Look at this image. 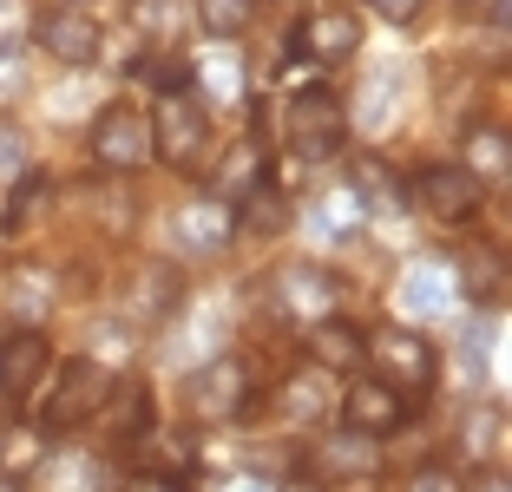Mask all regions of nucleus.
Masks as SVG:
<instances>
[{"mask_svg":"<svg viewBox=\"0 0 512 492\" xmlns=\"http://www.w3.org/2000/svg\"><path fill=\"white\" fill-rule=\"evenodd\" d=\"M263 315L283 328H316L329 315H342V269L322 256H283L263 269Z\"/></svg>","mask_w":512,"mask_h":492,"instance_id":"obj_1","label":"nucleus"},{"mask_svg":"<svg viewBox=\"0 0 512 492\" xmlns=\"http://www.w3.org/2000/svg\"><path fill=\"white\" fill-rule=\"evenodd\" d=\"M362 374L388 381V388L414 407L440 388V342L421 322H375L368 328V368Z\"/></svg>","mask_w":512,"mask_h":492,"instance_id":"obj_2","label":"nucleus"},{"mask_svg":"<svg viewBox=\"0 0 512 492\" xmlns=\"http://www.w3.org/2000/svg\"><path fill=\"white\" fill-rule=\"evenodd\" d=\"M145 125H151V158L171 164L178 178H197V171L211 164L217 119H211V105L197 99L191 86H184V92H158L151 112H145Z\"/></svg>","mask_w":512,"mask_h":492,"instance_id":"obj_3","label":"nucleus"},{"mask_svg":"<svg viewBox=\"0 0 512 492\" xmlns=\"http://www.w3.org/2000/svg\"><path fill=\"white\" fill-rule=\"evenodd\" d=\"M256 401H263L256 394V368L243 355H211L178 381V407L191 427H237V420L256 414Z\"/></svg>","mask_w":512,"mask_h":492,"instance_id":"obj_4","label":"nucleus"},{"mask_svg":"<svg viewBox=\"0 0 512 492\" xmlns=\"http://www.w3.org/2000/svg\"><path fill=\"white\" fill-rule=\"evenodd\" d=\"M46 381H53V388H46V401L33 407V427H40L46 440H60V433L99 420V407H106V394H112L119 374H112L106 361H92V355H66V361H53Z\"/></svg>","mask_w":512,"mask_h":492,"instance_id":"obj_5","label":"nucleus"},{"mask_svg":"<svg viewBox=\"0 0 512 492\" xmlns=\"http://www.w3.org/2000/svg\"><path fill=\"white\" fill-rule=\"evenodd\" d=\"M348 105H342V92L335 86H302V92H289V105H283V151L296 164H329V158H342V145H348Z\"/></svg>","mask_w":512,"mask_h":492,"instance_id":"obj_6","label":"nucleus"},{"mask_svg":"<svg viewBox=\"0 0 512 492\" xmlns=\"http://www.w3.org/2000/svg\"><path fill=\"white\" fill-rule=\"evenodd\" d=\"M27 46L40 60L66 66V73H92L99 53H106V27L92 20V7H60V0H40L27 14Z\"/></svg>","mask_w":512,"mask_h":492,"instance_id":"obj_7","label":"nucleus"},{"mask_svg":"<svg viewBox=\"0 0 512 492\" xmlns=\"http://www.w3.org/2000/svg\"><path fill=\"white\" fill-rule=\"evenodd\" d=\"M86 151L106 178H138L151 171V125H145V105L138 99H106L99 112L86 119Z\"/></svg>","mask_w":512,"mask_h":492,"instance_id":"obj_8","label":"nucleus"},{"mask_svg":"<svg viewBox=\"0 0 512 492\" xmlns=\"http://www.w3.org/2000/svg\"><path fill=\"white\" fill-rule=\"evenodd\" d=\"M401 197L421 210V217H434L440 230H467V224H480V217H486V191L453 158H434V164H421V171H407Z\"/></svg>","mask_w":512,"mask_h":492,"instance_id":"obj_9","label":"nucleus"},{"mask_svg":"<svg viewBox=\"0 0 512 492\" xmlns=\"http://www.w3.org/2000/svg\"><path fill=\"white\" fill-rule=\"evenodd\" d=\"M197 184H204V197H211V204L237 210L243 197H256L263 184H276V151H270V138H263V132L224 138V145L211 151V164L197 171Z\"/></svg>","mask_w":512,"mask_h":492,"instance_id":"obj_10","label":"nucleus"},{"mask_svg":"<svg viewBox=\"0 0 512 492\" xmlns=\"http://www.w3.org/2000/svg\"><path fill=\"white\" fill-rule=\"evenodd\" d=\"M368 27L355 7H342V0H316L309 14L289 27V53H296L309 73H329V66H348L355 53H362Z\"/></svg>","mask_w":512,"mask_h":492,"instance_id":"obj_11","label":"nucleus"},{"mask_svg":"<svg viewBox=\"0 0 512 492\" xmlns=\"http://www.w3.org/2000/svg\"><path fill=\"white\" fill-rule=\"evenodd\" d=\"M112 302L132 315L138 328H158L184 309V269L171 256H132L119 269V283H112Z\"/></svg>","mask_w":512,"mask_h":492,"instance_id":"obj_12","label":"nucleus"},{"mask_svg":"<svg viewBox=\"0 0 512 492\" xmlns=\"http://www.w3.org/2000/svg\"><path fill=\"white\" fill-rule=\"evenodd\" d=\"M440 263H447L453 296L467 302V309H506V296H512V263H506V243H499V237L453 243Z\"/></svg>","mask_w":512,"mask_h":492,"instance_id":"obj_13","label":"nucleus"},{"mask_svg":"<svg viewBox=\"0 0 512 492\" xmlns=\"http://www.w3.org/2000/svg\"><path fill=\"white\" fill-rule=\"evenodd\" d=\"M53 361L60 355H53V335H46V328H7V335H0V407L20 414V407L40 401Z\"/></svg>","mask_w":512,"mask_h":492,"instance_id":"obj_14","label":"nucleus"},{"mask_svg":"<svg viewBox=\"0 0 512 492\" xmlns=\"http://www.w3.org/2000/svg\"><path fill=\"white\" fill-rule=\"evenodd\" d=\"M407 420H414V407H407L388 381H375V374H348L342 394H335V427L362 433V440H388Z\"/></svg>","mask_w":512,"mask_h":492,"instance_id":"obj_15","label":"nucleus"},{"mask_svg":"<svg viewBox=\"0 0 512 492\" xmlns=\"http://www.w3.org/2000/svg\"><path fill=\"white\" fill-rule=\"evenodd\" d=\"M302 479H316V486H355V479H381V440H362V433H322V440H309V453H302Z\"/></svg>","mask_w":512,"mask_h":492,"instance_id":"obj_16","label":"nucleus"},{"mask_svg":"<svg viewBox=\"0 0 512 492\" xmlns=\"http://www.w3.org/2000/svg\"><path fill=\"white\" fill-rule=\"evenodd\" d=\"M53 210H60V178L46 164H27L14 184H7V204H0V237L7 243H33L53 230Z\"/></svg>","mask_w":512,"mask_h":492,"instance_id":"obj_17","label":"nucleus"},{"mask_svg":"<svg viewBox=\"0 0 512 492\" xmlns=\"http://www.w3.org/2000/svg\"><path fill=\"white\" fill-rule=\"evenodd\" d=\"M302 368L316 374H362L368 368V322H355V315H329V322L302 328Z\"/></svg>","mask_w":512,"mask_h":492,"instance_id":"obj_18","label":"nucleus"},{"mask_svg":"<svg viewBox=\"0 0 512 492\" xmlns=\"http://www.w3.org/2000/svg\"><path fill=\"white\" fill-rule=\"evenodd\" d=\"M453 164H460L486 197H499L512 184V138H506V125L499 119H467L460 125V158Z\"/></svg>","mask_w":512,"mask_h":492,"instance_id":"obj_19","label":"nucleus"},{"mask_svg":"<svg viewBox=\"0 0 512 492\" xmlns=\"http://www.w3.org/2000/svg\"><path fill=\"white\" fill-rule=\"evenodd\" d=\"M270 414L283 420V427H296V433H316L322 420L335 414L329 374H316V368H296V374H283V381H276V394H270Z\"/></svg>","mask_w":512,"mask_h":492,"instance_id":"obj_20","label":"nucleus"},{"mask_svg":"<svg viewBox=\"0 0 512 492\" xmlns=\"http://www.w3.org/2000/svg\"><path fill=\"white\" fill-rule=\"evenodd\" d=\"M289 224H296V197L283 184H263L256 197H243L230 210V243H276L289 237Z\"/></svg>","mask_w":512,"mask_h":492,"instance_id":"obj_21","label":"nucleus"},{"mask_svg":"<svg viewBox=\"0 0 512 492\" xmlns=\"http://www.w3.org/2000/svg\"><path fill=\"white\" fill-rule=\"evenodd\" d=\"M99 420H106L112 447H132L145 427H158V401H151V381H145V374H125V381H112Z\"/></svg>","mask_w":512,"mask_h":492,"instance_id":"obj_22","label":"nucleus"},{"mask_svg":"<svg viewBox=\"0 0 512 492\" xmlns=\"http://www.w3.org/2000/svg\"><path fill=\"white\" fill-rule=\"evenodd\" d=\"M460 447L473 466H506V401L499 394H473V407L460 414Z\"/></svg>","mask_w":512,"mask_h":492,"instance_id":"obj_23","label":"nucleus"},{"mask_svg":"<svg viewBox=\"0 0 512 492\" xmlns=\"http://www.w3.org/2000/svg\"><path fill=\"white\" fill-rule=\"evenodd\" d=\"M171 237H178L184 256H224L230 250V210L211 204V197H197V204L171 210Z\"/></svg>","mask_w":512,"mask_h":492,"instance_id":"obj_24","label":"nucleus"},{"mask_svg":"<svg viewBox=\"0 0 512 492\" xmlns=\"http://www.w3.org/2000/svg\"><path fill=\"white\" fill-rule=\"evenodd\" d=\"M0 315H14V328H46V315H53V269H40V263H14L7 269Z\"/></svg>","mask_w":512,"mask_h":492,"instance_id":"obj_25","label":"nucleus"},{"mask_svg":"<svg viewBox=\"0 0 512 492\" xmlns=\"http://www.w3.org/2000/svg\"><path fill=\"white\" fill-rule=\"evenodd\" d=\"M132 7V27L145 40V53H178L184 33L197 27L191 20V0H125Z\"/></svg>","mask_w":512,"mask_h":492,"instance_id":"obj_26","label":"nucleus"},{"mask_svg":"<svg viewBox=\"0 0 512 492\" xmlns=\"http://www.w3.org/2000/svg\"><path fill=\"white\" fill-rule=\"evenodd\" d=\"M119 453L132 460V473H158V479H184L191 460H197V453L184 447V433H171V427H145L132 447H119Z\"/></svg>","mask_w":512,"mask_h":492,"instance_id":"obj_27","label":"nucleus"},{"mask_svg":"<svg viewBox=\"0 0 512 492\" xmlns=\"http://www.w3.org/2000/svg\"><path fill=\"white\" fill-rule=\"evenodd\" d=\"M191 20H197V33H204V40L237 46L243 33L256 27V0H191Z\"/></svg>","mask_w":512,"mask_h":492,"instance_id":"obj_28","label":"nucleus"},{"mask_svg":"<svg viewBox=\"0 0 512 492\" xmlns=\"http://www.w3.org/2000/svg\"><path fill=\"white\" fill-rule=\"evenodd\" d=\"M46 453H53V447H46V433L33 427V420H20V414H7V420H0V473L27 479L33 466L46 460Z\"/></svg>","mask_w":512,"mask_h":492,"instance_id":"obj_29","label":"nucleus"},{"mask_svg":"<svg viewBox=\"0 0 512 492\" xmlns=\"http://www.w3.org/2000/svg\"><path fill=\"white\" fill-rule=\"evenodd\" d=\"M401 92H407V73H401V66H381V73H375V105H362L368 132H388V125H394V112H401Z\"/></svg>","mask_w":512,"mask_h":492,"instance_id":"obj_30","label":"nucleus"},{"mask_svg":"<svg viewBox=\"0 0 512 492\" xmlns=\"http://www.w3.org/2000/svg\"><path fill=\"white\" fill-rule=\"evenodd\" d=\"M447 289H453V276H447V263H427V269H407V309H421V315H434L440 302H447Z\"/></svg>","mask_w":512,"mask_h":492,"instance_id":"obj_31","label":"nucleus"},{"mask_svg":"<svg viewBox=\"0 0 512 492\" xmlns=\"http://www.w3.org/2000/svg\"><path fill=\"white\" fill-rule=\"evenodd\" d=\"M27 99V60H20V40L0 46V112H14Z\"/></svg>","mask_w":512,"mask_h":492,"instance_id":"obj_32","label":"nucleus"},{"mask_svg":"<svg viewBox=\"0 0 512 492\" xmlns=\"http://www.w3.org/2000/svg\"><path fill=\"white\" fill-rule=\"evenodd\" d=\"M27 138H20V125H0V191H7V184L20 178V171H27Z\"/></svg>","mask_w":512,"mask_h":492,"instance_id":"obj_33","label":"nucleus"},{"mask_svg":"<svg viewBox=\"0 0 512 492\" xmlns=\"http://www.w3.org/2000/svg\"><path fill=\"white\" fill-rule=\"evenodd\" d=\"M407 492H460V473H453L447 460H427L407 473Z\"/></svg>","mask_w":512,"mask_h":492,"instance_id":"obj_34","label":"nucleus"},{"mask_svg":"<svg viewBox=\"0 0 512 492\" xmlns=\"http://www.w3.org/2000/svg\"><path fill=\"white\" fill-rule=\"evenodd\" d=\"M362 7L375 20H388V27H414V20L427 14V0H362ZM362 7H355V14H362Z\"/></svg>","mask_w":512,"mask_h":492,"instance_id":"obj_35","label":"nucleus"},{"mask_svg":"<svg viewBox=\"0 0 512 492\" xmlns=\"http://www.w3.org/2000/svg\"><path fill=\"white\" fill-rule=\"evenodd\" d=\"M460 492H512V473L506 466H473V473H460Z\"/></svg>","mask_w":512,"mask_h":492,"instance_id":"obj_36","label":"nucleus"},{"mask_svg":"<svg viewBox=\"0 0 512 492\" xmlns=\"http://www.w3.org/2000/svg\"><path fill=\"white\" fill-rule=\"evenodd\" d=\"M20 33H27V7L20 0H0V46H14Z\"/></svg>","mask_w":512,"mask_h":492,"instance_id":"obj_37","label":"nucleus"},{"mask_svg":"<svg viewBox=\"0 0 512 492\" xmlns=\"http://www.w3.org/2000/svg\"><path fill=\"white\" fill-rule=\"evenodd\" d=\"M119 492H191V486H184V479H158V473H132Z\"/></svg>","mask_w":512,"mask_h":492,"instance_id":"obj_38","label":"nucleus"},{"mask_svg":"<svg viewBox=\"0 0 512 492\" xmlns=\"http://www.w3.org/2000/svg\"><path fill=\"white\" fill-rule=\"evenodd\" d=\"M322 492H388L381 479H355V486H322Z\"/></svg>","mask_w":512,"mask_h":492,"instance_id":"obj_39","label":"nucleus"},{"mask_svg":"<svg viewBox=\"0 0 512 492\" xmlns=\"http://www.w3.org/2000/svg\"><path fill=\"white\" fill-rule=\"evenodd\" d=\"M230 492H276V486H270V479H237Z\"/></svg>","mask_w":512,"mask_h":492,"instance_id":"obj_40","label":"nucleus"},{"mask_svg":"<svg viewBox=\"0 0 512 492\" xmlns=\"http://www.w3.org/2000/svg\"><path fill=\"white\" fill-rule=\"evenodd\" d=\"M0 492H33L27 479H14V473H0Z\"/></svg>","mask_w":512,"mask_h":492,"instance_id":"obj_41","label":"nucleus"},{"mask_svg":"<svg viewBox=\"0 0 512 492\" xmlns=\"http://www.w3.org/2000/svg\"><path fill=\"white\" fill-rule=\"evenodd\" d=\"M453 7H460V14H486V7H493V0H453Z\"/></svg>","mask_w":512,"mask_h":492,"instance_id":"obj_42","label":"nucleus"},{"mask_svg":"<svg viewBox=\"0 0 512 492\" xmlns=\"http://www.w3.org/2000/svg\"><path fill=\"white\" fill-rule=\"evenodd\" d=\"M60 7H92V0H60Z\"/></svg>","mask_w":512,"mask_h":492,"instance_id":"obj_43","label":"nucleus"}]
</instances>
